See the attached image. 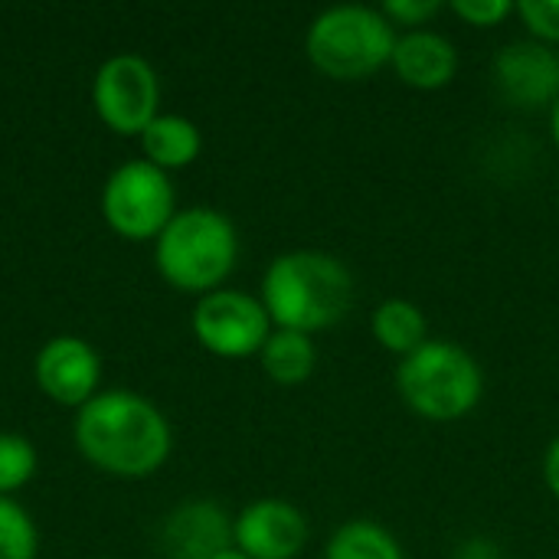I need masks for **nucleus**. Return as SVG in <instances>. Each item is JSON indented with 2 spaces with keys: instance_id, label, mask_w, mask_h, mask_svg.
<instances>
[{
  "instance_id": "nucleus-1",
  "label": "nucleus",
  "mask_w": 559,
  "mask_h": 559,
  "mask_svg": "<svg viewBox=\"0 0 559 559\" xmlns=\"http://www.w3.org/2000/svg\"><path fill=\"white\" fill-rule=\"evenodd\" d=\"M79 452L118 478H147L170 455V426L144 396L128 390L95 393L75 419Z\"/></svg>"
},
{
  "instance_id": "nucleus-2",
  "label": "nucleus",
  "mask_w": 559,
  "mask_h": 559,
  "mask_svg": "<svg viewBox=\"0 0 559 559\" xmlns=\"http://www.w3.org/2000/svg\"><path fill=\"white\" fill-rule=\"evenodd\" d=\"M262 305L278 331H298L311 337L350 311L354 278L347 265L328 252H285L262 278Z\"/></svg>"
},
{
  "instance_id": "nucleus-3",
  "label": "nucleus",
  "mask_w": 559,
  "mask_h": 559,
  "mask_svg": "<svg viewBox=\"0 0 559 559\" xmlns=\"http://www.w3.org/2000/svg\"><path fill=\"white\" fill-rule=\"evenodd\" d=\"M239 255V239L233 223L210 210L190 206L177 213L157 236V272L180 292L210 295L226 282Z\"/></svg>"
},
{
  "instance_id": "nucleus-4",
  "label": "nucleus",
  "mask_w": 559,
  "mask_h": 559,
  "mask_svg": "<svg viewBox=\"0 0 559 559\" xmlns=\"http://www.w3.org/2000/svg\"><path fill=\"white\" fill-rule=\"evenodd\" d=\"M403 403L429 423H455L468 416L485 390L478 360L449 341H426L416 354L403 357L396 370Z\"/></svg>"
},
{
  "instance_id": "nucleus-5",
  "label": "nucleus",
  "mask_w": 559,
  "mask_h": 559,
  "mask_svg": "<svg viewBox=\"0 0 559 559\" xmlns=\"http://www.w3.org/2000/svg\"><path fill=\"white\" fill-rule=\"evenodd\" d=\"M396 46V26L373 7L347 3L331 7L308 26V59L314 69L337 82L367 79L390 66Z\"/></svg>"
},
{
  "instance_id": "nucleus-6",
  "label": "nucleus",
  "mask_w": 559,
  "mask_h": 559,
  "mask_svg": "<svg viewBox=\"0 0 559 559\" xmlns=\"http://www.w3.org/2000/svg\"><path fill=\"white\" fill-rule=\"evenodd\" d=\"M102 213L118 236L131 242L154 239L177 216L174 187L151 160H128L108 177L102 190Z\"/></svg>"
},
{
  "instance_id": "nucleus-7",
  "label": "nucleus",
  "mask_w": 559,
  "mask_h": 559,
  "mask_svg": "<svg viewBox=\"0 0 559 559\" xmlns=\"http://www.w3.org/2000/svg\"><path fill=\"white\" fill-rule=\"evenodd\" d=\"M157 75L151 62L134 52L102 62L92 85L95 111L115 134H144V128L157 118Z\"/></svg>"
},
{
  "instance_id": "nucleus-8",
  "label": "nucleus",
  "mask_w": 559,
  "mask_h": 559,
  "mask_svg": "<svg viewBox=\"0 0 559 559\" xmlns=\"http://www.w3.org/2000/svg\"><path fill=\"white\" fill-rule=\"evenodd\" d=\"M197 341L216 357H249L259 354L272 334V318L265 305L246 292L216 288L200 298L193 311Z\"/></svg>"
},
{
  "instance_id": "nucleus-9",
  "label": "nucleus",
  "mask_w": 559,
  "mask_h": 559,
  "mask_svg": "<svg viewBox=\"0 0 559 559\" xmlns=\"http://www.w3.org/2000/svg\"><path fill=\"white\" fill-rule=\"evenodd\" d=\"M495 85L518 108H554L559 98V52L537 39L504 46L495 59Z\"/></svg>"
},
{
  "instance_id": "nucleus-10",
  "label": "nucleus",
  "mask_w": 559,
  "mask_h": 559,
  "mask_svg": "<svg viewBox=\"0 0 559 559\" xmlns=\"http://www.w3.org/2000/svg\"><path fill=\"white\" fill-rule=\"evenodd\" d=\"M233 540L249 559H295L308 544V524L295 504L262 498L233 521Z\"/></svg>"
},
{
  "instance_id": "nucleus-11",
  "label": "nucleus",
  "mask_w": 559,
  "mask_h": 559,
  "mask_svg": "<svg viewBox=\"0 0 559 559\" xmlns=\"http://www.w3.org/2000/svg\"><path fill=\"white\" fill-rule=\"evenodd\" d=\"M102 377L98 354L79 337H52L36 357L39 390L62 406H85Z\"/></svg>"
},
{
  "instance_id": "nucleus-12",
  "label": "nucleus",
  "mask_w": 559,
  "mask_h": 559,
  "mask_svg": "<svg viewBox=\"0 0 559 559\" xmlns=\"http://www.w3.org/2000/svg\"><path fill=\"white\" fill-rule=\"evenodd\" d=\"M160 547L170 559H213L236 547L233 521L213 501H190L177 508L160 527Z\"/></svg>"
},
{
  "instance_id": "nucleus-13",
  "label": "nucleus",
  "mask_w": 559,
  "mask_h": 559,
  "mask_svg": "<svg viewBox=\"0 0 559 559\" xmlns=\"http://www.w3.org/2000/svg\"><path fill=\"white\" fill-rule=\"evenodd\" d=\"M390 66L396 69V75L406 85L423 88V92H436V88H445L455 79L459 52L442 33L409 29V33L396 36Z\"/></svg>"
},
{
  "instance_id": "nucleus-14",
  "label": "nucleus",
  "mask_w": 559,
  "mask_h": 559,
  "mask_svg": "<svg viewBox=\"0 0 559 559\" xmlns=\"http://www.w3.org/2000/svg\"><path fill=\"white\" fill-rule=\"evenodd\" d=\"M144 154L154 167H187L200 154V131L180 115H157L141 134Z\"/></svg>"
},
{
  "instance_id": "nucleus-15",
  "label": "nucleus",
  "mask_w": 559,
  "mask_h": 559,
  "mask_svg": "<svg viewBox=\"0 0 559 559\" xmlns=\"http://www.w3.org/2000/svg\"><path fill=\"white\" fill-rule=\"evenodd\" d=\"M259 357H262V370L282 386L305 383L318 364V350L311 337L298 331H272Z\"/></svg>"
},
{
  "instance_id": "nucleus-16",
  "label": "nucleus",
  "mask_w": 559,
  "mask_h": 559,
  "mask_svg": "<svg viewBox=\"0 0 559 559\" xmlns=\"http://www.w3.org/2000/svg\"><path fill=\"white\" fill-rule=\"evenodd\" d=\"M373 337L390 354L409 357V354H416L429 341V324H426V314L413 301L390 298L373 314Z\"/></svg>"
},
{
  "instance_id": "nucleus-17",
  "label": "nucleus",
  "mask_w": 559,
  "mask_h": 559,
  "mask_svg": "<svg viewBox=\"0 0 559 559\" xmlns=\"http://www.w3.org/2000/svg\"><path fill=\"white\" fill-rule=\"evenodd\" d=\"M324 559H403V550L380 524L350 521L331 537Z\"/></svg>"
},
{
  "instance_id": "nucleus-18",
  "label": "nucleus",
  "mask_w": 559,
  "mask_h": 559,
  "mask_svg": "<svg viewBox=\"0 0 559 559\" xmlns=\"http://www.w3.org/2000/svg\"><path fill=\"white\" fill-rule=\"evenodd\" d=\"M39 537L29 521V514L10 501L0 498V559H36Z\"/></svg>"
},
{
  "instance_id": "nucleus-19",
  "label": "nucleus",
  "mask_w": 559,
  "mask_h": 559,
  "mask_svg": "<svg viewBox=\"0 0 559 559\" xmlns=\"http://www.w3.org/2000/svg\"><path fill=\"white\" fill-rule=\"evenodd\" d=\"M36 472V452L23 436H0V498L23 488Z\"/></svg>"
},
{
  "instance_id": "nucleus-20",
  "label": "nucleus",
  "mask_w": 559,
  "mask_h": 559,
  "mask_svg": "<svg viewBox=\"0 0 559 559\" xmlns=\"http://www.w3.org/2000/svg\"><path fill=\"white\" fill-rule=\"evenodd\" d=\"M518 13L537 43L559 46V0H524L518 3Z\"/></svg>"
},
{
  "instance_id": "nucleus-21",
  "label": "nucleus",
  "mask_w": 559,
  "mask_h": 559,
  "mask_svg": "<svg viewBox=\"0 0 559 559\" xmlns=\"http://www.w3.org/2000/svg\"><path fill=\"white\" fill-rule=\"evenodd\" d=\"M439 10H442L439 0H390L380 7V13L393 26H409V29H423V23H429Z\"/></svg>"
},
{
  "instance_id": "nucleus-22",
  "label": "nucleus",
  "mask_w": 559,
  "mask_h": 559,
  "mask_svg": "<svg viewBox=\"0 0 559 559\" xmlns=\"http://www.w3.org/2000/svg\"><path fill=\"white\" fill-rule=\"evenodd\" d=\"M511 3L508 0H455L452 13L459 20H465L468 26H498L501 20L511 16Z\"/></svg>"
},
{
  "instance_id": "nucleus-23",
  "label": "nucleus",
  "mask_w": 559,
  "mask_h": 559,
  "mask_svg": "<svg viewBox=\"0 0 559 559\" xmlns=\"http://www.w3.org/2000/svg\"><path fill=\"white\" fill-rule=\"evenodd\" d=\"M455 559H504V550L495 540L475 537V540H468V544L459 547V557Z\"/></svg>"
},
{
  "instance_id": "nucleus-24",
  "label": "nucleus",
  "mask_w": 559,
  "mask_h": 559,
  "mask_svg": "<svg viewBox=\"0 0 559 559\" xmlns=\"http://www.w3.org/2000/svg\"><path fill=\"white\" fill-rule=\"evenodd\" d=\"M544 478H547L550 495L559 501V436L550 442V449H547V459H544Z\"/></svg>"
},
{
  "instance_id": "nucleus-25",
  "label": "nucleus",
  "mask_w": 559,
  "mask_h": 559,
  "mask_svg": "<svg viewBox=\"0 0 559 559\" xmlns=\"http://www.w3.org/2000/svg\"><path fill=\"white\" fill-rule=\"evenodd\" d=\"M550 134H554V144L559 147V98L554 102V108H550Z\"/></svg>"
},
{
  "instance_id": "nucleus-26",
  "label": "nucleus",
  "mask_w": 559,
  "mask_h": 559,
  "mask_svg": "<svg viewBox=\"0 0 559 559\" xmlns=\"http://www.w3.org/2000/svg\"><path fill=\"white\" fill-rule=\"evenodd\" d=\"M213 559H249V557H246V554H242L239 547H229V550H223L219 557H213Z\"/></svg>"
},
{
  "instance_id": "nucleus-27",
  "label": "nucleus",
  "mask_w": 559,
  "mask_h": 559,
  "mask_svg": "<svg viewBox=\"0 0 559 559\" xmlns=\"http://www.w3.org/2000/svg\"><path fill=\"white\" fill-rule=\"evenodd\" d=\"M557 206H559V197H557Z\"/></svg>"
}]
</instances>
